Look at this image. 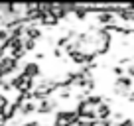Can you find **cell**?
I'll return each mask as SVG.
<instances>
[{
	"mask_svg": "<svg viewBox=\"0 0 134 126\" xmlns=\"http://www.w3.org/2000/svg\"><path fill=\"white\" fill-rule=\"evenodd\" d=\"M120 126H132V120H122Z\"/></svg>",
	"mask_w": 134,
	"mask_h": 126,
	"instance_id": "6da1fadb",
	"label": "cell"
},
{
	"mask_svg": "<svg viewBox=\"0 0 134 126\" xmlns=\"http://www.w3.org/2000/svg\"><path fill=\"white\" fill-rule=\"evenodd\" d=\"M134 10V8H132ZM126 18H134V14H130V12H126Z\"/></svg>",
	"mask_w": 134,
	"mask_h": 126,
	"instance_id": "7a4b0ae2",
	"label": "cell"
}]
</instances>
